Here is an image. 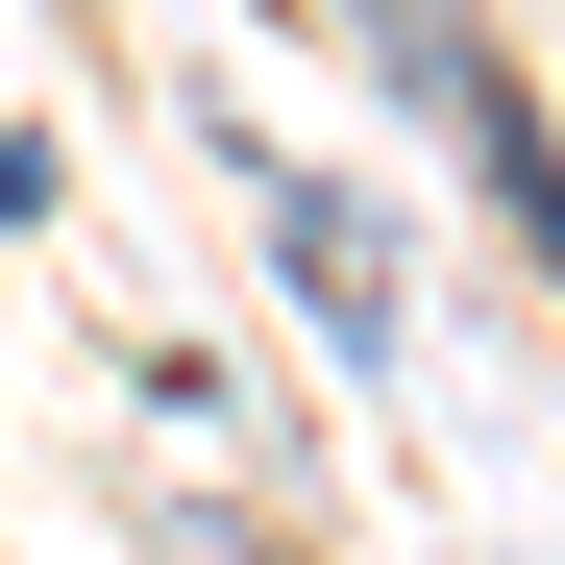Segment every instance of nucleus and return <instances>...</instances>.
Here are the masks:
<instances>
[{"instance_id":"obj_1","label":"nucleus","mask_w":565,"mask_h":565,"mask_svg":"<svg viewBox=\"0 0 565 565\" xmlns=\"http://www.w3.org/2000/svg\"><path fill=\"white\" fill-rule=\"evenodd\" d=\"M270 270H296V296H320V344H344V369L394 344V246H369V222L320 198V172H270Z\"/></svg>"}]
</instances>
